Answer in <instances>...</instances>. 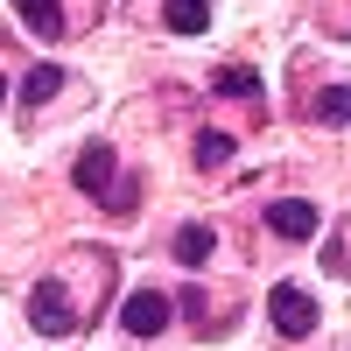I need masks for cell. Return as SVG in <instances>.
I'll return each instance as SVG.
<instances>
[{"instance_id":"4fadbf2b","label":"cell","mask_w":351,"mask_h":351,"mask_svg":"<svg viewBox=\"0 0 351 351\" xmlns=\"http://www.w3.org/2000/svg\"><path fill=\"white\" fill-rule=\"evenodd\" d=\"M0 99H8V77H0Z\"/></svg>"},{"instance_id":"8fae6325","label":"cell","mask_w":351,"mask_h":351,"mask_svg":"<svg viewBox=\"0 0 351 351\" xmlns=\"http://www.w3.org/2000/svg\"><path fill=\"white\" fill-rule=\"evenodd\" d=\"M218 92H225V99H260V71L225 64V71H218Z\"/></svg>"},{"instance_id":"9c48e42d","label":"cell","mask_w":351,"mask_h":351,"mask_svg":"<svg viewBox=\"0 0 351 351\" xmlns=\"http://www.w3.org/2000/svg\"><path fill=\"white\" fill-rule=\"evenodd\" d=\"M56 92H64V71H56V64H36V71L21 77V99H28V106H49Z\"/></svg>"},{"instance_id":"7c38bea8","label":"cell","mask_w":351,"mask_h":351,"mask_svg":"<svg viewBox=\"0 0 351 351\" xmlns=\"http://www.w3.org/2000/svg\"><path fill=\"white\" fill-rule=\"evenodd\" d=\"M197 162H204V169H218V162H232V134H218V127H204V134H197Z\"/></svg>"},{"instance_id":"52a82bcc","label":"cell","mask_w":351,"mask_h":351,"mask_svg":"<svg viewBox=\"0 0 351 351\" xmlns=\"http://www.w3.org/2000/svg\"><path fill=\"white\" fill-rule=\"evenodd\" d=\"M21 21H28V36L56 43L64 36V0H21Z\"/></svg>"},{"instance_id":"7a4b0ae2","label":"cell","mask_w":351,"mask_h":351,"mask_svg":"<svg viewBox=\"0 0 351 351\" xmlns=\"http://www.w3.org/2000/svg\"><path fill=\"white\" fill-rule=\"evenodd\" d=\"M28 324H36L43 337H71L77 330V309L64 295V281H36V295H28Z\"/></svg>"},{"instance_id":"8992f818","label":"cell","mask_w":351,"mask_h":351,"mask_svg":"<svg viewBox=\"0 0 351 351\" xmlns=\"http://www.w3.org/2000/svg\"><path fill=\"white\" fill-rule=\"evenodd\" d=\"M169 246H176V260H183V267H204V260L218 253V232H211V225H183Z\"/></svg>"},{"instance_id":"6da1fadb","label":"cell","mask_w":351,"mask_h":351,"mask_svg":"<svg viewBox=\"0 0 351 351\" xmlns=\"http://www.w3.org/2000/svg\"><path fill=\"white\" fill-rule=\"evenodd\" d=\"M71 183L92 197V204H106V211H127V204H134V190H120V176H112V148H106V141H92V148L77 155Z\"/></svg>"},{"instance_id":"277c9868","label":"cell","mask_w":351,"mask_h":351,"mask_svg":"<svg viewBox=\"0 0 351 351\" xmlns=\"http://www.w3.org/2000/svg\"><path fill=\"white\" fill-rule=\"evenodd\" d=\"M120 324H127L134 337H162V330H169V295H155V288L127 295V302H120Z\"/></svg>"},{"instance_id":"3957f363","label":"cell","mask_w":351,"mask_h":351,"mask_svg":"<svg viewBox=\"0 0 351 351\" xmlns=\"http://www.w3.org/2000/svg\"><path fill=\"white\" fill-rule=\"evenodd\" d=\"M267 309H274V330H281V337H309V330H316V295L295 288V281H281L274 295H267Z\"/></svg>"},{"instance_id":"5b68a950","label":"cell","mask_w":351,"mask_h":351,"mask_svg":"<svg viewBox=\"0 0 351 351\" xmlns=\"http://www.w3.org/2000/svg\"><path fill=\"white\" fill-rule=\"evenodd\" d=\"M267 232H281V239H316V204H309V197L267 204Z\"/></svg>"},{"instance_id":"ba28073f","label":"cell","mask_w":351,"mask_h":351,"mask_svg":"<svg viewBox=\"0 0 351 351\" xmlns=\"http://www.w3.org/2000/svg\"><path fill=\"white\" fill-rule=\"evenodd\" d=\"M169 28L176 36H204L211 28V0H169Z\"/></svg>"},{"instance_id":"30bf717a","label":"cell","mask_w":351,"mask_h":351,"mask_svg":"<svg viewBox=\"0 0 351 351\" xmlns=\"http://www.w3.org/2000/svg\"><path fill=\"white\" fill-rule=\"evenodd\" d=\"M316 120H324V127H351V84L316 92Z\"/></svg>"}]
</instances>
